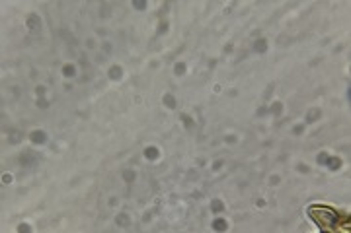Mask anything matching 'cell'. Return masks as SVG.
Segmentation results:
<instances>
[{"mask_svg":"<svg viewBox=\"0 0 351 233\" xmlns=\"http://www.w3.org/2000/svg\"><path fill=\"white\" fill-rule=\"evenodd\" d=\"M256 51H257V53H263V51H265V41H257L256 43Z\"/></svg>","mask_w":351,"mask_h":233,"instance_id":"cell-6","label":"cell"},{"mask_svg":"<svg viewBox=\"0 0 351 233\" xmlns=\"http://www.w3.org/2000/svg\"><path fill=\"white\" fill-rule=\"evenodd\" d=\"M320 163H326V154H320Z\"/></svg>","mask_w":351,"mask_h":233,"instance_id":"cell-10","label":"cell"},{"mask_svg":"<svg viewBox=\"0 0 351 233\" xmlns=\"http://www.w3.org/2000/svg\"><path fill=\"white\" fill-rule=\"evenodd\" d=\"M220 208H223V204H220L219 200H215V202H213V212H220Z\"/></svg>","mask_w":351,"mask_h":233,"instance_id":"cell-7","label":"cell"},{"mask_svg":"<svg viewBox=\"0 0 351 233\" xmlns=\"http://www.w3.org/2000/svg\"><path fill=\"white\" fill-rule=\"evenodd\" d=\"M18 229H20L22 233H29V227H27V225H20V227H18Z\"/></svg>","mask_w":351,"mask_h":233,"instance_id":"cell-9","label":"cell"},{"mask_svg":"<svg viewBox=\"0 0 351 233\" xmlns=\"http://www.w3.org/2000/svg\"><path fill=\"white\" fill-rule=\"evenodd\" d=\"M145 154H146V157H150V159L158 157V150H156V148H148V150H146Z\"/></svg>","mask_w":351,"mask_h":233,"instance_id":"cell-3","label":"cell"},{"mask_svg":"<svg viewBox=\"0 0 351 233\" xmlns=\"http://www.w3.org/2000/svg\"><path fill=\"white\" fill-rule=\"evenodd\" d=\"M62 72H65V76H74V66H65Z\"/></svg>","mask_w":351,"mask_h":233,"instance_id":"cell-5","label":"cell"},{"mask_svg":"<svg viewBox=\"0 0 351 233\" xmlns=\"http://www.w3.org/2000/svg\"><path fill=\"white\" fill-rule=\"evenodd\" d=\"M213 227H215L217 231H224V229H226V221H224V220H220V218H217V220H215V223H213Z\"/></svg>","mask_w":351,"mask_h":233,"instance_id":"cell-2","label":"cell"},{"mask_svg":"<svg viewBox=\"0 0 351 233\" xmlns=\"http://www.w3.org/2000/svg\"><path fill=\"white\" fill-rule=\"evenodd\" d=\"M111 76L119 78V76H121V70H119V68H111Z\"/></svg>","mask_w":351,"mask_h":233,"instance_id":"cell-8","label":"cell"},{"mask_svg":"<svg viewBox=\"0 0 351 233\" xmlns=\"http://www.w3.org/2000/svg\"><path fill=\"white\" fill-rule=\"evenodd\" d=\"M326 163L330 165V169H338L339 167V159H335V157H334V159H332V157H330V159H326Z\"/></svg>","mask_w":351,"mask_h":233,"instance_id":"cell-4","label":"cell"},{"mask_svg":"<svg viewBox=\"0 0 351 233\" xmlns=\"http://www.w3.org/2000/svg\"><path fill=\"white\" fill-rule=\"evenodd\" d=\"M45 138H47L45 132H33V134H31V140L35 144H43V142H45Z\"/></svg>","mask_w":351,"mask_h":233,"instance_id":"cell-1","label":"cell"}]
</instances>
